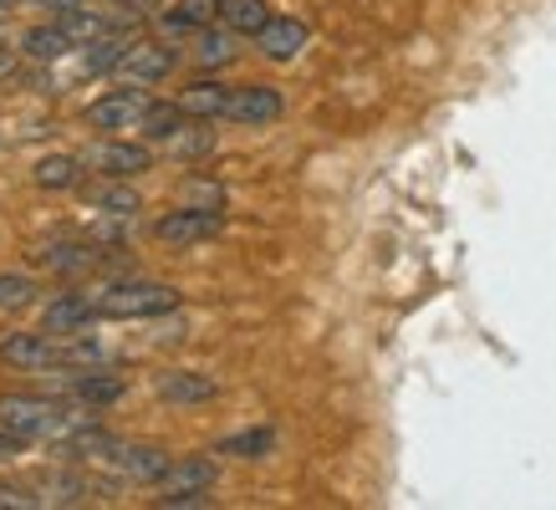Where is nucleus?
Here are the masks:
<instances>
[{"instance_id":"32","label":"nucleus","mask_w":556,"mask_h":510,"mask_svg":"<svg viewBox=\"0 0 556 510\" xmlns=\"http://www.w3.org/2000/svg\"><path fill=\"white\" fill-rule=\"evenodd\" d=\"M0 41H5V11H0Z\"/></svg>"},{"instance_id":"1","label":"nucleus","mask_w":556,"mask_h":510,"mask_svg":"<svg viewBox=\"0 0 556 510\" xmlns=\"http://www.w3.org/2000/svg\"><path fill=\"white\" fill-rule=\"evenodd\" d=\"M77 424H87V413H72L56 398L41 393H0V429H11L21 439H62Z\"/></svg>"},{"instance_id":"28","label":"nucleus","mask_w":556,"mask_h":510,"mask_svg":"<svg viewBox=\"0 0 556 510\" xmlns=\"http://www.w3.org/2000/svg\"><path fill=\"white\" fill-rule=\"evenodd\" d=\"M0 510H41V495H36V485L0 480Z\"/></svg>"},{"instance_id":"7","label":"nucleus","mask_w":556,"mask_h":510,"mask_svg":"<svg viewBox=\"0 0 556 510\" xmlns=\"http://www.w3.org/2000/svg\"><path fill=\"white\" fill-rule=\"evenodd\" d=\"M102 464H113L118 475H128V480H138V485H159V480L169 475V449H159V444H123V439H113L108 449H102Z\"/></svg>"},{"instance_id":"31","label":"nucleus","mask_w":556,"mask_h":510,"mask_svg":"<svg viewBox=\"0 0 556 510\" xmlns=\"http://www.w3.org/2000/svg\"><path fill=\"white\" fill-rule=\"evenodd\" d=\"M16 5H36V0H0V11H16Z\"/></svg>"},{"instance_id":"11","label":"nucleus","mask_w":556,"mask_h":510,"mask_svg":"<svg viewBox=\"0 0 556 510\" xmlns=\"http://www.w3.org/2000/svg\"><path fill=\"white\" fill-rule=\"evenodd\" d=\"M92 322H102V311H98V302H87L83 291H62L41 311V332H51V337H83Z\"/></svg>"},{"instance_id":"5","label":"nucleus","mask_w":556,"mask_h":510,"mask_svg":"<svg viewBox=\"0 0 556 510\" xmlns=\"http://www.w3.org/2000/svg\"><path fill=\"white\" fill-rule=\"evenodd\" d=\"M153 98L143 92V87H118V92H102L98 102H87L83 123L87 128H98V133H128V128H138V123L149 118Z\"/></svg>"},{"instance_id":"25","label":"nucleus","mask_w":556,"mask_h":510,"mask_svg":"<svg viewBox=\"0 0 556 510\" xmlns=\"http://www.w3.org/2000/svg\"><path fill=\"white\" fill-rule=\"evenodd\" d=\"M164 149H169L174 158H204V153L215 149V128H210L204 118H189L185 128H179V133L164 143Z\"/></svg>"},{"instance_id":"30","label":"nucleus","mask_w":556,"mask_h":510,"mask_svg":"<svg viewBox=\"0 0 556 510\" xmlns=\"http://www.w3.org/2000/svg\"><path fill=\"white\" fill-rule=\"evenodd\" d=\"M123 5H128L134 16H159V11H164V0H123Z\"/></svg>"},{"instance_id":"4","label":"nucleus","mask_w":556,"mask_h":510,"mask_svg":"<svg viewBox=\"0 0 556 510\" xmlns=\"http://www.w3.org/2000/svg\"><path fill=\"white\" fill-rule=\"evenodd\" d=\"M83 169L102 174V179H138V174L153 169V149L149 143H128V138L108 133L102 143H87L83 149Z\"/></svg>"},{"instance_id":"3","label":"nucleus","mask_w":556,"mask_h":510,"mask_svg":"<svg viewBox=\"0 0 556 510\" xmlns=\"http://www.w3.org/2000/svg\"><path fill=\"white\" fill-rule=\"evenodd\" d=\"M0 362L21 368V373H47V368H67V337L51 332H5L0 337Z\"/></svg>"},{"instance_id":"13","label":"nucleus","mask_w":556,"mask_h":510,"mask_svg":"<svg viewBox=\"0 0 556 510\" xmlns=\"http://www.w3.org/2000/svg\"><path fill=\"white\" fill-rule=\"evenodd\" d=\"M306 21L296 16H270L266 26H261V36H255V51L266 56V62H296L306 51Z\"/></svg>"},{"instance_id":"10","label":"nucleus","mask_w":556,"mask_h":510,"mask_svg":"<svg viewBox=\"0 0 556 510\" xmlns=\"http://www.w3.org/2000/svg\"><path fill=\"white\" fill-rule=\"evenodd\" d=\"M219 480V464L210 455H185L169 464V475L159 480V506H169L179 495H200V490H215Z\"/></svg>"},{"instance_id":"8","label":"nucleus","mask_w":556,"mask_h":510,"mask_svg":"<svg viewBox=\"0 0 556 510\" xmlns=\"http://www.w3.org/2000/svg\"><path fill=\"white\" fill-rule=\"evenodd\" d=\"M174 67H179V51H174L169 41H128L113 72H118L123 82L149 87V82H164Z\"/></svg>"},{"instance_id":"17","label":"nucleus","mask_w":556,"mask_h":510,"mask_svg":"<svg viewBox=\"0 0 556 510\" xmlns=\"http://www.w3.org/2000/svg\"><path fill=\"white\" fill-rule=\"evenodd\" d=\"M31 485L41 495V506H83L87 495H92V480L72 475V470H41Z\"/></svg>"},{"instance_id":"19","label":"nucleus","mask_w":556,"mask_h":510,"mask_svg":"<svg viewBox=\"0 0 556 510\" xmlns=\"http://www.w3.org/2000/svg\"><path fill=\"white\" fill-rule=\"evenodd\" d=\"M240 56V47H236V31H230V26H204L200 31V41H194V62H200V67H230V62H236Z\"/></svg>"},{"instance_id":"24","label":"nucleus","mask_w":556,"mask_h":510,"mask_svg":"<svg viewBox=\"0 0 556 510\" xmlns=\"http://www.w3.org/2000/svg\"><path fill=\"white\" fill-rule=\"evenodd\" d=\"M270 449H276V429H245V434H230L215 444V455L230 459H266Z\"/></svg>"},{"instance_id":"20","label":"nucleus","mask_w":556,"mask_h":510,"mask_svg":"<svg viewBox=\"0 0 556 510\" xmlns=\"http://www.w3.org/2000/svg\"><path fill=\"white\" fill-rule=\"evenodd\" d=\"M266 21H270L266 0H219V26H230L236 36H261Z\"/></svg>"},{"instance_id":"22","label":"nucleus","mask_w":556,"mask_h":510,"mask_svg":"<svg viewBox=\"0 0 556 510\" xmlns=\"http://www.w3.org/2000/svg\"><path fill=\"white\" fill-rule=\"evenodd\" d=\"M31 179L41 189H72L83 179V158H67V153H47V158H36Z\"/></svg>"},{"instance_id":"16","label":"nucleus","mask_w":556,"mask_h":510,"mask_svg":"<svg viewBox=\"0 0 556 510\" xmlns=\"http://www.w3.org/2000/svg\"><path fill=\"white\" fill-rule=\"evenodd\" d=\"M67 51H77L72 47V36L51 21V26H31V31L21 36V56L31 62V67H51V62H62Z\"/></svg>"},{"instance_id":"21","label":"nucleus","mask_w":556,"mask_h":510,"mask_svg":"<svg viewBox=\"0 0 556 510\" xmlns=\"http://www.w3.org/2000/svg\"><path fill=\"white\" fill-rule=\"evenodd\" d=\"M185 123H189V113L179 107V98H174V102H153V107H149V118L138 123V133L149 138V143H169V138L179 133Z\"/></svg>"},{"instance_id":"23","label":"nucleus","mask_w":556,"mask_h":510,"mask_svg":"<svg viewBox=\"0 0 556 510\" xmlns=\"http://www.w3.org/2000/svg\"><path fill=\"white\" fill-rule=\"evenodd\" d=\"M123 47H128V36H98V41H87V51H83V62H77V72L83 77H102V72H113L118 67V56H123Z\"/></svg>"},{"instance_id":"2","label":"nucleus","mask_w":556,"mask_h":510,"mask_svg":"<svg viewBox=\"0 0 556 510\" xmlns=\"http://www.w3.org/2000/svg\"><path fill=\"white\" fill-rule=\"evenodd\" d=\"M92 302H98L102 322H149V317L179 311V291L164 286V281H113Z\"/></svg>"},{"instance_id":"15","label":"nucleus","mask_w":556,"mask_h":510,"mask_svg":"<svg viewBox=\"0 0 556 510\" xmlns=\"http://www.w3.org/2000/svg\"><path fill=\"white\" fill-rule=\"evenodd\" d=\"M225 102H230V82H219V77H200V82L179 87V107H185L189 118L219 123L225 118Z\"/></svg>"},{"instance_id":"26","label":"nucleus","mask_w":556,"mask_h":510,"mask_svg":"<svg viewBox=\"0 0 556 510\" xmlns=\"http://www.w3.org/2000/svg\"><path fill=\"white\" fill-rule=\"evenodd\" d=\"M36 296H41V286L31 276L0 271V311H26V306H36Z\"/></svg>"},{"instance_id":"12","label":"nucleus","mask_w":556,"mask_h":510,"mask_svg":"<svg viewBox=\"0 0 556 510\" xmlns=\"http://www.w3.org/2000/svg\"><path fill=\"white\" fill-rule=\"evenodd\" d=\"M153 393H159L164 404L194 408V404L219 398V383L210 373H194V368H164V373H153Z\"/></svg>"},{"instance_id":"14","label":"nucleus","mask_w":556,"mask_h":510,"mask_svg":"<svg viewBox=\"0 0 556 510\" xmlns=\"http://www.w3.org/2000/svg\"><path fill=\"white\" fill-rule=\"evenodd\" d=\"M123 393H128V383L113 378V373H98V368L67 378V398L72 404H83V408H108V404H118Z\"/></svg>"},{"instance_id":"9","label":"nucleus","mask_w":556,"mask_h":510,"mask_svg":"<svg viewBox=\"0 0 556 510\" xmlns=\"http://www.w3.org/2000/svg\"><path fill=\"white\" fill-rule=\"evenodd\" d=\"M287 113L281 92L266 82H245V87H230V102H225V123H240V128H266Z\"/></svg>"},{"instance_id":"18","label":"nucleus","mask_w":556,"mask_h":510,"mask_svg":"<svg viewBox=\"0 0 556 510\" xmlns=\"http://www.w3.org/2000/svg\"><path fill=\"white\" fill-rule=\"evenodd\" d=\"M87 204H92L98 215H108V220H134L138 209H143V200L128 189V179H108V184L87 189Z\"/></svg>"},{"instance_id":"29","label":"nucleus","mask_w":556,"mask_h":510,"mask_svg":"<svg viewBox=\"0 0 556 510\" xmlns=\"http://www.w3.org/2000/svg\"><path fill=\"white\" fill-rule=\"evenodd\" d=\"M26 444H31V439H21V434H11V429H0V464L21 459V455H26Z\"/></svg>"},{"instance_id":"27","label":"nucleus","mask_w":556,"mask_h":510,"mask_svg":"<svg viewBox=\"0 0 556 510\" xmlns=\"http://www.w3.org/2000/svg\"><path fill=\"white\" fill-rule=\"evenodd\" d=\"M169 11L185 21V26L204 31V26H215V21H219V0H174Z\"/></svg>"},{"instance_id":"6","label":"nucleus","mask_w":556,"mask_h":510,"mask_svg":"<svg viewBox=\"0 0 556 510\" xmlns=\"http://www.w3.org/2000/svg\"><path fill=\"white\" fill-rule=\"evenodd\" d=\"M219 225H225V215H219L215 204H179V209H169L164 220L153 225V235L164 240L169 251H189V245L219 235Z\"/></svg>"}]
</instances>
